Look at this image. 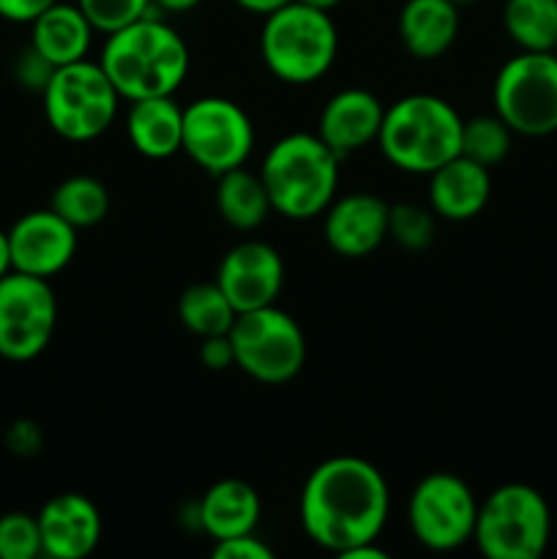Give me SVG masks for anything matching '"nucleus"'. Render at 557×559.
I'll return each instance as SVG.
<instances>
[{
  "label": "nucleus",
  "instance_id": "nucleus-1",
  "mask_svg": "<svg viewBox=\"0 0 557 559\" xmlns=\"http://www.w3.org/2000/svg\"><path fill=\"white\" fill-rule=\"evenodd\" d=\"M391 511V491L371 462L331 456L317 464L300 489V527L309 540L344 557L355 546L377 544Z\"/></svg>",
  "mask_w": 557,
  "mask_h": 559
},
{
  "label": "nucleus",
  "instance_id": "nucleus-2",
  "mask_svg": "<svg viewBox=\"0 0 557 559\" xmlns=\"http://www.w3.org/2000/svg\"><path fill=\"white\" fill-rule=\"evenodd\" d=\"M102 69L118 87L120 98L140 102L153 96H175L189 74V47L183 36L162 16L142 20L109 33L102 49Z\"/></svg>",
  "mask_w": 557,
  "mask_h": 559
},
{
  "label": "nucleus",
  "instance_id": "nucleus-3",
  "mask_svg": "<svg viewBox=\"0 0 557 559\" xmlns=\"http://www.w3.org/2000/svg\"><path fill=\"white\" fill-rule=\"evenodd\" d=\"M339 162L320 136L295 131L268 147L257 173L278 216L309 222L336 200Z\"/></svg>",
  "mask_w": 557,
  "mask_h": 559
},
{
  "label": "nucleus",
  "instance_id": "nucleus-4",
  "mask_svg": "<svg viewBox=\"0 0 557 559\" xmlns=\"http://www.w3.org/2000/svg\"><path fill=\"white\" fill-rule=\"evenodd\" d=\"M462 115L440 96L410 93L386 107L377 147L396 169L429 178L459 156Z\"/></svg>",
  "mask_w": 557,
  "mask_h": 559
},
{
  "label": "nucleus",
  "instance_id": "nucleus-5",
  "mask_svg": "<svg viewBox=\"0 0 557 559\" xmlns=\"http://www.w3.org/2000/svg\"><path fill=\"white\" fill-rule=\"evenodd\" d=\"M339 52V33L331 11L289 0L265 16L260 55L265 69L287 85H311L331 71Z\"/></svg>",
  "mask_w": 557,
  "mask_h": 559
},
{
  "label": "nucleus",
  "instance_id": "nucleus-6",
  "mask_svg": "<svg viewBox=\"0 0 557 559\" xmlns=\"http://www.w3.org/2000/svg\"><path fill=\"white\" fill-rule=\"evenodd\" d=\"M552 538V511L538 489L502 484L478 502L473 544L489 559H538Z\"/></svg>",
  "mask_w": 557,
  "mask_h": 559
},
{
  "label": "nucleus",
  "instance_id": "nucleus-7",
  "mask_svg": "<svg viewBox=\"0 0 557 559\" xmlns=\"http://www.w3.org/2000/svg\"><path fill=\"white\" fill-rule=\"evenodd\" d=\"M49 129L69 142L98 140L118 118L120 93L93 60L60 66L42 91Z\"/></svg>",
  "mask_w": 557,
  "mask_h": 559
},
{
  "label": "nucleus",
  "instance_id": "nucleus-8",
  "mask_svg": "<svg viewBox=\"0 0 557 559\" xmlns=\"http://www.w3.org/2000/svg\"><path fill=\"white\" fill-rule=\"evenodd\" d=\"M235 366L262 385L295 380L306 364V336L284 309L262 306L235 317L229 328Z\"/></svg>",
  "mask_w": 557,
  "mask_h": 559
},
{
  "label": "nucleus",
  "instance_id": "nucleus-9",
  "mask_svg": "<svg viewBox=\"0 0 557 559\" xmlns=\"http://www.w3.org/2000/svg\"><path fill=\"white\" fill-rule=\"evenodd\" d=\"M495 115L513 134L549 136L557 131L555 52H519L500 66L491 85Z\"/></svg>",
  "mask_w": 557,
  "mask_h": 559
},
{
  "label": "nucleus",
  "instance_id": "nucleus-10",
  "mask_svg": "<svg viewBox=\"0 0 557 559\" xmlns=\"http://www.w3.org/2000/svg\"><path fill=\"white\" fill-rule=\"evenodd\" d=\"M254 142V123L229 98L202 96L183 107V153L213 178L246 167Z\"/></svg>",
  "mask_w": 557,
  "mask_h": 559
},
{
  "label": "nucleus",
  "instance_id": "nucleus-11",
  "mask_svg": "<svg viewBox=\"0 0 557 559\" xmlns=\"http://www.w3.org/2000/svg\"><path fill=\"white\" fill-rule=\"evenodd\" d=\"M478 500L453 473H429L415 484L407 502L413 538L429 551L462 549L473 540Z\"/></svg>",
  "mask_w": 557,
  "mask_h": 559
},
{
  "label": "nucleus",
  "instance_id": "nucleus-12",
  "mask_svg": "<svg viewBox=\"0 0 557 559\" xmlns=\"http://www.w3.org/2000/svg\"><path fill=\"white\" fill-rule=\"evenodd\" d=\"M58 328V298L49 278L11 271L0 278V358L27 364L49 347Z\"/></svg>",
  "mask_w": 557,
  "mask_h": 559
},
{
  "label": "nucleus",
  "instance_id": "nucleus-13",
  "mask_svg": "<svg viewBox=\"0 0 557 559\" xmlns=\"http://www.w3.org/2000/svg\"><path fill=\"white\" fill-rule=\"evenodd\" d=\"M213 282L227 295L235 314L273 306L284 287V260L265 240H240L222 257Z\"/></svg>",
  "mask_w": 557,
  "mask_h": 559
},
{
  "label": "nucleus",
  "instance_id": "nucleus-14",
  "mask_svg": "<svg viewBox=\"0 0 557 559\" xmlns=\"http://www.w3.org/2000/svg\"><path fill=\"white\" fill-rule=\"evenodd\" d=\"M76 235L80 233L69 222H63L52 207L25 213L9 229L11 265L27 276H58L74 260Z\"/></svg>",
  "mask_w": 557,
  "mask_h": 559
},
{
  "label": "nucleus",
  "instance_id": "nucleus-15",
  "mask_svg": "<svg viewBox=\"0 0 557 559\" xmlns=\"http://www.w3.org/2000/svg\"><path fill=\"white\" fill-rule=\"evenodd\" d=\"M388 205L382 197L369 194V191H353L331 205L322 213V235L333 254L347 257V260H364L375 254L388 238Z\"/></svg>",
  "mask_w": 557,
  "mask_h": 559
},
{
  "label": "nucleus",
  "instance_id": "nucleus-16",
  "mask_svg": "<svg viewBox=\"0 0 557 559\" xmlns=\"http://www.w3.org/2000/svg\"><path fill=\"white\" fill-rule=\"evenodd\" d=\"M42 555L49 559H85L102 540L104 522L96 502L76 491H63L38 511Z\"/></svg>",
  "mask_w": 557,
  "mask_h": 559
},
{
  "label": "nucleus",
  "instance_id": "nucleus-17",
  "mask_svg": "<svg viewBox=\"0 0 557 559\" xmlns=\"http://www.w3.org/2000/svg\"><path fill=\"white\" fill-rule=\"evenodd\" d=\"M382 115H386V107L375 93L364 91V87H344V91L333 93L322 107L320 120H317V136L339 158H347L377 142Z\"/></svg>",
  "mask_w": 557,
  "mask_h": 559
},
{
  "label": "nucleus",
  "instance_id": "nucleus-18",
  "mask_svg": "<svg viewBox=\"0 0 557 559\" xmlns=\"http://www.w3.org/2000/svg\"><path fill=\"white\" fill-rule=\"evenodd\" d=\"M491 197L489 167L467 156H453L429 175V207L446 222H470Z\"/></svg>",
  "mask_w": 557,
  "mask_h": 559
},
{
  "label": "nucleus",
  "instance_id": "nucleus-19",
  "mask_svg": "<svg viewBox=\"0 0 557 559\" xmlns=\"http://www.w3.org/2000/svg\"><path fill=\"white\" fill-rule=\"evenodd\" d=\"M262 516L260 495L238 478L216 480L197 502V524L213 540L254 533Z\"/></svg>",
  "mask_w": 557,
  "mask_h": 559
},
{
  "label": "nucleus",
  "instance_id": "nucleus-20",
  "mask_svg": "<svg viewBox=\"0 0 557 559\" xmlns=\"http://www.w3.org/2000/svg\"><path fill=\"white\" fill-rule=\"evenodd\" d=\"M396 27L399 41L413 58L437 60L459 36V5L453 0H404Z\"/></svg>",
  "mask_w": 557,
  "mask_h": 559
},
{
  "label": "nucleus",
  "instance_id": "nucleus-21",
  "mask_svg": "<svg viewBox=\"0 0 557 559\" xmlns=\"http://www.w3.org/2000/svg\"><path fill=\"white\" fill-rule=\"evenodd\" d=\"M129 104L126 134L140 156L162 162L183 151V107L175 96H153Z\"/></svg>",
  "mask_w": 557,
  "mask_h": 559
},
{
  "label": "nucleus",
  "instance_id": "nucleus-22",
  "mask_svg": "<svg viewBox=\"0 0 557 559\" xmlns=\"http://www.w3.org/2000/svg\"><path fill=\"white\" fill-rule=\"evenodd\" d=\"M93 33H96V27L82 14L80 5L60 3L58 0V3L49 5L44 14H38L31 22V47L47 63L60 69V66H69L87 58Z\"/></svg>",
  "mask_w": 557,
  "mask_h": 559
},
{
  "label": "nucleus",
  "instance_id": "nucleus-23",
  "mask_svg": "<svg viewBox=\"0 0 557 559\" xmlns=\"http://www.w3.org/2000/svg\"><path fill=\"white\" fill-rule=\"evenodd\" d=\"M216 180L218 216H222L229 227L240 229V233H249V229H257L265 224V218L273 213V205L260 173L238 167L218 175Z\"/></svg>",
  "mask_w": 557,
  "mask_h": 559
},
{
  "label": "nucleus",
  "instance_id": "nucleus-24",
  "mask_svg": "<svg viewBox=\"0 0 557 559\" xmlns=\"http://www.w3.org/2000/svg\"><path fill=\"white\" fill-rule=\"evenodd\" d=\"M502 27L519 52H552L557 44V0H506Z\"/></svg>",
  "mask_w": 557,
  "mask_h": 559
},
{
  "label": "nucleus",
  "instance_id": "nucleus-25",
  "mask_svg": "<svg viewBox=\"0 0 557 559\" xmlns=\"http://www.w3.org/2000/svg\"><path fill=\"white\" fill-rule=\"evenodd\" d=\"M49 207L63 222H69L76 233L102 224L109 213V191L93 175H71L55 186L49 197Z\"/></svg>",
  "mask_w": 557,
  "mask_h": 559
},
{
  "label": "nucleus",
  "instance_id": "nucleus-26",
  "mask_svg": "<svg viewBox=\"0 0 557 559\" xmlns=\"http://www.w3.org/2000/svg\"><path fill=\"white\" fill-rule=\"evenodd\" d=\"M235 309L216 282H197L180 293L178 320L194 336H222L235 322Z\"/></svg>",
  "mask_w": 557,
  "mask_h": 559
},
{
  "label": "nucleus",
  "instance_id": "nucleus-27",
  "mask_svg": "<svg viewBox=\"0 0 557 559\" xmlns=\"http://www.w3.org/2000/svg\"><path fill=\"white\" fill-rule=\"evenodd\" d=\"M511 145L513 131L500 115H475V118L462 120V140H459L462 156L491 169L511 153Z\"/></svg>",
  "mask_w": 557,
  "mask_h": 559
},
{
  "label": "nucleus",
  "instance_id": "nucleus-28",
  "mask_svg": "<svg viewBox=\"0 0 557 559\" xmlns=\"http://www.w3.org/2000/svg\"><path fill=\"white\" fill-rule=\"evenodd\" d=\"M437 233V216L431 207L415 202H396L388 211V238L404 251L429 249Z\"/></svg>",
  "mask_w": 557,
  "mask_h": 559
},
{
  "label": "nucleus",
  "instance_id": "nucleus-29",
  "mask_svg": "<svg viewBox=\"0 0 557 559\" xmlns=\"http://www.w3.org/2000/svg\"><path fill=\"white\" fill-rule=\"evenodd\" d=\"M42 555L38 519L11 511L0 516V559H36Z\"/></svg>",
  "mask_w": 557,
  "mask_h": 559
},
{
  "label": "nucleus",
  "instance_id": "nucleus-30",
  "mask_svg": "<svg viewBox=\"0 0 557 559\" xmlns=\"http://www.w3.org/2000/svg\"><path fill=\"white\" fill-rule=\"evenodd\" d=\"M76 5L104 36L142 20L153 9L151 0H76Z\"/></svg>",
  "mask_w": 557,
  "mask_h": 559
},
{
  "label": "nucleus",
  "instance_id": "nucleus-31",
  "mask_svg": "<svg viewBox=\"0 0 557 559\" xmlns=\"http://www.w3.org/2000/svg\"><path fill=\"white\" fill-rule=\"evenodd\" d=\"M211 555L216 559H271L273 549L262 544L254 533L235 535V538L213 540Z\"/></svg>",
  "mask_w": 557,
  "mask_h": 559
},
{
  "label": "nucleus",
  "instance_id": "nucleus-32",
  "mask_svg": "<svg viewBox=\"0 0 557 559\" xmlns=\"http://www.w3.org/2000/svg\"><path fill=\"white\" fill-rule=\"evenodd\" d=\"M52 71H55L52 63H47V60H44L42 55L36 52V49L27 47L25 52H22L20 63H16V80H20L22 85L36 87V91H44V85L49 82Z\"/></svg>",
  "mask_w": 557,
  "mask_h": 559
},
{
  "label": "nucleus",
  "instance_id": "nucleus-33",
  "mask_svg": "<svg viewBox=\"0 0 557 559\" xmlns=\"http://www.w3.org/2000/svg\"><path fill=\"white\" fill-rule=\"evenodd\" d=\"M200 360L202 366L211 371H224L229 369V366H235V349H233V342H229V333L202 338Z\"/></svg>",
  "mask_w": 557,
  "mask_h": 559
},
{
  "label": "nucleus",
  "instance_id": "nucleus-34",
  "mask_svg": "<svg viewBox=\"0 0 557 559\" xmlns=\"http://www.w3.org/2000/svg\"><path fill=\"white\" fill-rule=\"evenodd\" d=\"M52 3L58 0H0V16L9 22H20V25H31Z\"/></svg>",
  "mask_w": 557,
  "mask_h": 559
},
{
  "label": "nucleus",
  "instance_id": "nucleus-35",
  "mask_svg": "<svg viewBox=\"0 0 557 559\" xmlns=\"http://www.w3.org/2000/svg\"><path fill=\"white\" fill-rule=\"evenodd\" d=\"M235 3H238L244 11H249V14L268 16L273 14V11L282 9V5H287L289 0H235Z\"/></svg>",
  "mask_w": 557,
  "mask_h": 559
},
{
  "label": "nucleus",
  "instance_id": "nucleus-36",
  "mask_svg": "<svg viewBox=\"0 0 557 559\" xmlns=\"http://www.w3.org/2000/svg\"><path fill=\"white\" fill-rule=\"evenodd\" d=\"M153 9L167 11V14H183V11H191L200 5V0H151Z\"/></svg>",
  "mask_w": 557,
  "mask_h": 559
},
{
  "label": "nucleus",
  "instance_id": "nucleus-37",
  "mask_svg": "<svg viewBox=\"0 0 557 559\" xmlns=\"http://www.w3.org/2000/svg\"><path fill=\"white\" fill-rule=\"evenodd\" d=\"M388 555L375 544H364V546H355L353 551H347L342 559H386Z\"/></svg>",
  "mask_w": 557,
  "mask_h": 559
},
{
  "label": "nucleus",
  "instance_id": "nucleus-38",
  "mask_svg": "<svg viewBox=\"0 0 557 559\" xmlns=\"http://www.w3.org/2000/svg\"><path fill=\"white\" fill-rule=\"evenodd\" d=\"M14 271V265H11V246H9V233L5 229H0V278L5 276V273Z\"/></svg>",
  "mask_w": 557,
  "mask_h": 559
},
{
  "label": "nucleus",
  "instance_id": "nucleus-39",
  "mask_svg": "<svg viewBox=\"0 0 557 559\" xmlns=\"http://www.w3.org/2000/svg\"><path fill=\"white\" fill-rule=\"evenodd\" d=\"M300 3L315 5V9H320V11H331V9H336V5L342 3V0H300Z\"/></svg>",
  "mask_w": 557,
  "mask_h": 559
},
{
  "label": "nucleus",
  "instance_id": "nucleus-40",
  "mask_svg": "<svg viewBox=\"0 0 557 559\" xmlns=\"http://www.w3.org/2000/svg\"><path fill=\"white\" fill-rule=\"evenodd\" d=\"M457 5H464V3H473V0H453Z\"/></svg>",
  "mask_w": 557,
  "mask_h": 559
},
{
  "label": "nucleus",
  "instance_id": "nucleus-41",
  "mask_svg": "<svg viewBox=\"0 0 557 559\" xmlns=\"http://www.w3.org/2000/svg\"><path fill=\"white\" fill-rule=\"evenodd\" d=\"M552 52H555V58H557V44H555V49H552Z\"/></svg>",
  "mask_w": 557,
  "mask_h": 559
}]
</instances>
